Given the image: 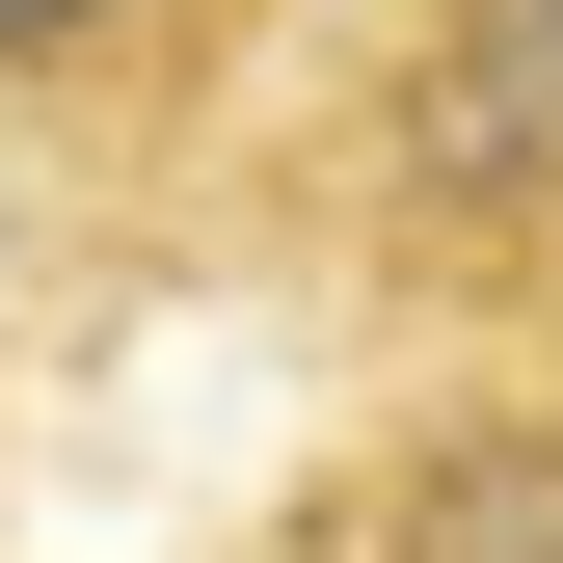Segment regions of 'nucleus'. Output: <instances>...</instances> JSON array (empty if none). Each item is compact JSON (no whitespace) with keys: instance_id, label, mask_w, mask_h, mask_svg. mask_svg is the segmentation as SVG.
Returning <instances> with one entry per match:
<instances>
[{"instance_id":"obj_1","label":"nucleus","mask_w":563,"mask_h":563,"mask_svg":"<svg viewBox=\"0 0 563 563\" xmlns=\"http://www.w3.org/2000/svg\"><path fill=\"white\" fill-rule=\"evenodd\" d=\"M188 216L349 296L376 349L563 322V0H296V54L188 162Z\"/></svg>"},{"instance_id":"obj_2","label":"nucleus","mask_w":563,"mask_h":563,"mask_svg":"<svg viewBox=\"0 0 563 563\" xmlns=\"http://www.w3.org/2000/svg\"><path fill=\"white\" fill-rule=\"evenodd\" d=\"M322 563H563V322H510V349H430V402L349 456Z\"/></svg>"},{"instance_id":"obj_3","label":"nucleus","mask_w":563,"mask_h":563,"mask_svg":"<svg viewBox=\"0 0 563 563\" xmlns=\"http://www.w3.org/2000/svg\"><path fill=\"white\" fill-rule=\"evenodd\" d=\"M242 134V81L162 27V0H0V188H162Z\"/></svg>"},{"instance_id":"obj_4","label":"nucleus","mask_w":563,"mask_h":563,"mask_svg":"<svg viewBox=\"0 0 563 563\" xmlns=\"http://www.w3.org/2000/svg\"><path fill=\"white\" fill-rule=\"evenodd\" d=\"M188 54H216V81H268V54H296V0H162Z\"/></svg>"}]
</instances>
